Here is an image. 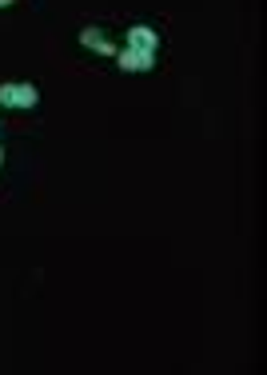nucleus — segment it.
Instances as JSON below:
<instances>
[{"label":"nucleus","mask_w":267,"mask_h":375,"mask_svg":"<svg viewBox=\"0 0 267 375\" xmlns=\"http://www.w3.org/2000/svg\"><path fill=\"white\" fill-rule=\"evenodd\" d=\"M0 100L16 104V108H32V104H36V88H32V84H4V88H0Z\"/></svg>","instance_id":"1"},{"label":"nucleus","mask_w":267,"mask_h":375,"mask_svg":"<svg viewBox=\"0 0 267 375\" xmlns=\"http://www.w3.org/2000/svg\"><path fill=\"white\" fill-rule=\"evenodd\" d=\"M120 64L128 72H144L148 64H152V52H140V48H128V52H120Z\"/></svg>","instance_id":"2"},{"label":"nucleus","mask_w":267,"mask_h":375,"mask_svg":"<svg viewBox=\"0 0 267 375\" xmlns=\"http://www.w3.org/2000/svg\"><path fill=\"white\" fill-rule=\"evenodd\" d=\"M132 48H140V52H152V48H156V36H152V28H132Z\"/></svg>","instance_id":"3"},{"label":"nucleus","mask_w":267,"mask_h":375,"mask_svg":"<svg viewBox=\"0 0 267 375\" xmlns=\"http://www.w3.org/2000/svg\"><path fill=\"white\" fill-rule=\"evenodd\" d=\"M84 44H88V48H96V52H112V44L104 41L100 32H92V28L84 32Z\"/></svg>","instance_id":"4"},{"label":"nucleus","mask_w":267,"mask_h":375,"mask_svg":"<svg viewBox=\"0 0 267 375\" xmlns=\"http://www.w3.org/2000/svg\"><path fill=\"white\" fill-rule=\"evenodd\" d=\"M0 4H9V0H0Z\"/></svg>","instance_id":"5"}]
</instances>
